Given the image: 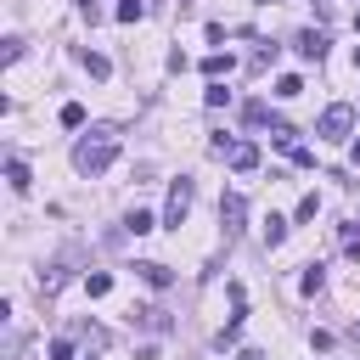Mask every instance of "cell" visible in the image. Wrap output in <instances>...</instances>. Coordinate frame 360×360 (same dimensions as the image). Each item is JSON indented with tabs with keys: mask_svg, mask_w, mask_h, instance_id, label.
<instances>
[{
	"mask_svg": "<svg viewBox=\"0 0 360 360\" xmlns=\"http://www.w3.org/2000/svg\"><path fill=\"white\" fill-rule=\"evenodd\" d=\"M112 152H118V135H112V129H90V135H84V141L73 146V169L96 180V174H101V169L112 163Z\"/></svg>",
	"mask_w": 360,
	"mask_h": 360,
	"instance_id": "cell-1",
	"label": "cell"
},
{
	"mask_svg": "<svg viewBox=\"0 0 360 360\" xmlns=\"http://www.w3.org/2000/svg\"><path fill=\"white\" fill-rule=\"evenodd\" d=\"M349 129H354V107H343V101H338V107H326V112H321V124H315V135H321V141H349Z\"/></svg>",
	"mask_w": 360,
	"mask_h": 360,
	"instance_id": "cell-2",
	"label": "cell"
},
{
	"mask_svg": "<svg viewBox=\"0 0 360 360\" xmlns=\"http://www.w3.org/2000/svg\"><path fill=\"white\" fill-rule=\"evenodd\" d=\"M191 214V180H174L169 186V208H163V225H174L180 231V219Z\"/></svg>",
	"mask_w": 360,
	"mask_h": 360,
	"instance_id": "cell-3",
	"label": "cell"
},
{
	"mask_svg": "<svg viewBox=\"0 0 360 360\" xmlns=\"http://www.w3.org/2000/svg\"><path fill=\"white\" fill-rule=\"evenodd\" d=\"M242 214H248V202L231 191V197L219 202V225H225V236H236V231H242Z\"/></svg>",
	"mask_w": 360,
	"mask_h": 360,
	"instance_id": "cell-4",
	"label": "cell"
},
{
	"mask_svg": "<svg viewBox=\"0 0 360 360\" xmlns=\"http://www.w3.org/2000/svg\"><path fill=\"white\" fill-rule=\"evenodd\" d=\"M292 45H298V56H309V62H321V56H326V34H321V28H304Z\"/></svg>",
	"mask_w": 360,
	"mask_h": 360,
	"instance_id": "cell-5",
	"label": "cell"
},
{
	"mask_svg": "<svg viewBox=\"0 0 360 360\" xmlns=\"http://www.w3.org/2000/svg\"><path fill=\"white\" fill-rule=\"evenodd\" d=\"M231 169H236V174H253V169H259V146H253V141H236V146H231Z\"/></svg>",
	"mask_w": 360,
	"mask_h": 360,
	"instance_id": "cell-6",
	"label": "cell"
},
{
	"mask_svg": "<svg viewBox=\"0 0 360 360\" xmlns=\"http://www.w3.org/2000/svg\"><path fill=\"white\" fill-rule=\"evenodd\" d=\"M298 287H304V292L315 298V292L326 287V264H304V276H298Z\"/></svg>",
	"mask_w": 360,
	"mask_h": 360,
	"instance_id": "cell-7",
	"label": "cell"
},
{
	"mask_svg": "<svg viewBox=\"0 0 360 360\" xmlns=\"http://www.w3.org/2000/svg\"><path fill=\"white\" fill-rule=\"evenodd\" d=\"M236 62H231V51H214V56H202V73L208 79H219V73H231Z\"/></svg>",
	"mask_w": 360,
	"mask_h": 360,
	"instance_id": "cell-8",
	"label": "cell"
},
{
	"mask_svg": "<svg viewBox=\"0 0 360 360\" xmlns=\"http://www.w3.org/2000/svg\"><path fill=\"white\" fill-rule=\"evenodd\" d=\"M6 180H11V191H28V186H34V180H28V163H22V158H11V163H6Z\"/></svg>",
	"mask_w": 360,
	"mask_h": 360,
	"instance_id": "cell-9",
	"label": "cell"
},
{
	"mask_svg": "<svg viewBox=\"0 0 360 360\" xmlns=\"http://www.w3.org/2000/svg\"><path fill=\"white\" fill-rule=\"evenodd\" d=\"M264 242H270V248L287 242V219H281V214H264Z\"/></svg>",
	"mask_w": 360,
	"mask_h": 360,
	"instance_id": "cell-10",
	"label": "cell"
},
{
	"mask_svg": "<svg viewBox=\"0 0 360 360\" xmlns=\"http://www.w3.org/2000/svg\"><path fill=\"white\" fill-rule=\"evenodd\" d=\"M84 292H90V298H107V292H112V276H107V270H90V276H84Z\"/></svg>",
	"mask_w": 360,
	"mask_h": 360,
	"instance_id": "cell-11",
	"label": "cell"
},
{
	"mask_svg": "<svg viewBox=\"0 0 360 360\" xmlns=\"http://www.w3.org/2000/svg\"><path fill=\"white\" fill-rule=\"evenodd\" d=\"M79 62H84V73H90V79H107V73H112V62H107V56H96V51H84Z\"/></svg>",
	"mask_w": 360,
	"mask_h": 360,
	"instance_id": "cell-12",
	"label": "cell"
},
{
	"mask_svg": "<svg viewBox=\"0 0 360 360\" xmlns=\"http://www.w3.org/2000/svg\"><path fill=\"white\" fill-rule=\"evenodd\" d=\"M135 270H141V281H146V287H169V281H174L163 264H135Z\"/></svg>",
	"mask_w": 360,
	"mask_h": 360,
	"instance_id": "cell-13",
	"label": "cell"
},
{
	"mask_svg": "<svg viewBox=\"0 0 360 360\" xmlns=\"http://www.w3.org/2000/svg\"><path fill=\"white\" fill-rule=\"evenodd\" d=\"M298 90H304V79H298V73H281V79H276V96H281V101H292Z\"/></svg>",
	"mask_w": 360,
	"mask_h": 360,
	"instance_id": "cell-14",
	"label": "cell"
},
{
	"mask_svg": "<svg viewBox=\"0 0 360 360\" xmlns=\"http://www.w3.org/2000/svg\"><path fill=\"white\" fill-rule=\"evenodd\" d=\"M315 214H321V197H315V191H304V197H298V214H292V219L304 225V219H315Z\"/></svg>",
	"mask_w": 360,
	"mask_h": 360,
	"instance_id": "cell-15",
	"label": "cell"
},
{
	"mask_svg": "<svg viewBox=\"0 0 360 360\" xmlns=\"http://www.w3.org/2000/svg\"><path fill=\"white\" fill-rule=\"evenodd\" d=\"M141 17H146V0H124L118 6V22H141Z\"/></svg>",
	"mask_w": 360,
	"mask_h": 360,
	"instance_id": "cell-16",
	"label": "cell"
},
{
	"mask_svg": "<svg viewBox=\"0 0 360 360\" xmlns=\"http://www.w3.org/2000/svg\"><path fill=\"white\" fill-rule=\"evenodd\" d=\"M202 101H208V107H225V101H231V90H225L219 79H208V90H202Z\"/></svg>",
	"mask_w": 360,
	"mask_h": 360,
	"instance_id": "cell-17",
	"label": "cell"
},
{
	"mask_svg": "<svg viewBox=\"0 0 360 360\" xmlns=\"http://www.w3.org/2000/svg\"><path fill=\"white\" fill-rule=\"evenodd\" d=\"M124 225H129V231H135V236H146V231H152V225H158V219H152V214H146V208H135V214H129V219H124Z\"/></svg>",
	"mask_w": 360,
	"mask_h": 360,
	"instance_id": "cell-18",
	"label": "cell"
},
{
	"mask_svg": "<svg viewBox=\"0 0 360 360\" xmlns=\"http://www.w3.org/2000/svg\"><path fill=\"white\" fill-rule=\"evenodd\" d=\"M62 124H68V129H84V107L68 101V107H62Z\"/></svg>",
	"mask_w": 360,
	"mask_h": 360,
	"instance_id": "cell-19",
	"label": "cell"
},
{
	"mask_svg": "<svg viewBox=\"0 0 360 360\" xmlns=\"http://www.w3.org/2000/svg\"><path fill=\"white\" fill-rule=\"evenodd\" d=\"M242 118H248V124H264V118H270V107H264V101H248V107H242Z\"/></svg>",
	"mask_w": 360,
	"mask_h": 360,
	"instance_id": "cell-20",
	"label": "cell"
},
{
	"mask_svg": "<svg viewBox=\"0 0 360 360\" xmlns=\"http://www.w3.org/2000/svg\"><path fill=\"white\" fill-rule=\"evenodd\" d=\"M287 158H292V163H298V169H315V152H309V146H292V152H287Z\"/></svg>",
	"mask_w": 360,
	"mask_h": 360,
	"instance_id": "cell-21",
	"label": "cell"
},
{
	"mask_svg": "<svg viewBox=\"0 0 360 360\" xmlns=\"http://www.w3.org/2000/svg\"><path fill=\"white\" fill-rule=\"evenodd\" d=\"M51 360H73V343H68V338H56V343H51Z\"/></svg>",
	"mask_w": 360,
	"mask_h": 360,
	"instance_id": "cell-22",
	"label": "cell"
},
{
	"mask_svg": "<svg viewBox=\"0 0 360 360\" xmlns=\"http://www.w3.org/2000/svg\"><path fill=\"white\" fill-rule=\"evenodd\" d=\"M236 360H264V349H242V354H236Z\"/></svg>",
	"mask_w": 360,
	"mask_h": 360,
	"instance_id": "cell-23",
	"label": "cell"
},
{
	"mask_svg": "<svg viewBox=\"0 0 360 360\" xmlns=\"http://www.w3.org/2000/svg\"><path fill=\"white\" fill-rule=\"evenodd\" d=\"M354 163H360V135H354Z\"/></svg>",
	"mask_w": 360,
	"mask_h": 360,
	"instance_id": "cell-24",
	"label": "cell"
},
{
	"mask_svg": "<svg viewBox=\"0 0 360 360\" xmlns=\"http://www.w3.org/2000/svg\"><path fill=\"white\" fill-rule=\"evenodd\" d=\"M354 34H360V11H354Z\"/></svg>",
	"mask_w": 360,
	"mask_h": 360,
	"instance_id": "cell-25",
	"label": "cell"
},
{
	"mask_svg": "<svg viewBox=\"0 0 360 360\" xmlns=\"http://www.w3.org/2000/svg\"><path fill=\"white\" fill-rule=\"evenodd\" d=\"M354 68H360V45H354Z\"/></svg>",
	"mask_w": 360,
	"mask_h": 360,
	"instance_id": "cell-26",
	"label": "cell"
}]
</instances>
